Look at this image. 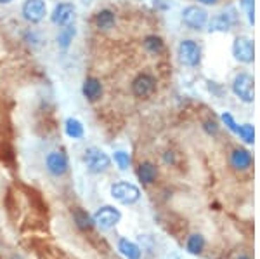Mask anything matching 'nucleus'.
I'll return each mask as SVG.
<instances>
[{
    "mask_svg": "<svg viewBox=\"0 0 260 259\" xmlns=\"http://www.w3.org/2000/svg\"><path fill=\"white\" fill-rule=\"evenodd\" d=\"M111 197L121 206H134L141 200V190L137 185L128 181H118L110 188Z\"/></svg>",
    "mask_w": 260,
    "mask_h": 259,
    "instance_id": "f257e3e1",
    "label": "nucleus"
},
{
    "mask_svg": "<svg viewBox=\"0 0 260 259\" xmlns=\"http://www.w3.org/2000/svg\"><path fill=\"white\" fill-rule=\"evenodd\" d=\"M177 57L180 65L187 66V68H196L201 63V47L198 45V42L191 39L180 40L177 47Z\"/></svg>",
    "mask_w": 260,
    "mask_h": 259,
    "instance_id": "f03ea898",
    "label": "nucleus"
},
{
    "mask_svg": "<svg viewBox=\"0 0 260 259\" xmlns=\"http://www.w3.org/2000/svg\"><path fill=\"white\" fill-rule=\"evenodd\" d=\"M85 165L89 169V172L92 174H101L106 172L111 167V157L108 155L106 152H103L101 148H95V146H90V148L85 150Z\"/></svg>",
    "mask_w": 260,
    "mask_h": 259,
    "instance_id": "7ed1b4c3",
    "label": "nucleus"
},
{
    "mask_svg": "<svg viewBox=\"0 0 260 259\" xmlns=\"http://www.w3.org/2000/svg\"><path fill=\"white\" fill-rule=\"evenodd\" d=\"M255 80L253 77H251L250 73L246 72H241L238 73L236 77H234L233 80V85H231V89H233L234 96H236L238 99H241L243 103H253L255 99Z\"/></svg>",
    "mask_w": 260,
    "mask_h": 259,
    "instance_id": "20e7f679",
    "label": "nucleus"
},
{
    "mask_svg": "<svg viewBox=\"0 0 260 259\" xmlns=\"http://www.w3.org/2000/svg\"><path fill=\"white\" fill-rule=\"evenodd\" d=\"M92 219H94V226L108 232L121 221V212L115 206H103L94 212Z\"/></svg>",
    "mask_w": 260,
    "mask_h": 259,
    "instance_id": "39448f33",
    "label": "nucleus"
},
{
    "mask_svg": "<svg viewBox=\"0 0 260 259\" xmlns=\"http://www.w3.org/2000/svg\"><path fill=\"white\" fill-rule=\"evenodd\" d=\"M21 16L26 23L39 24L47 16V4L45 0H24L21 6Z\"/></svg>",
    "mask_w": 260,
    "mask_h": 259,
    "instance_id": "423d86ee",
    "label": "nucleus"
},
{
    "mask_svg": "<svg viewBox=\"0 0 260 259\" xmlns=\"http://www.w3.org/2000/svg\"><path fill=\"white\" fill-rule=\"evenodd\" d=\"M182 23L189 30H203L208 23V12L200 6H187L182 11Z\"/></svg>",
    "mask_w": 260,
    "mask_h": 259,
    "instance_id": "0eeeda50",
    "label": "nucleus"
},
{
    "mask_svg": "<svg viewBox=\"0 0 260 259\" xmlns=\"http://www.w3.org/2000/svg\"><path fill=\"white\" fill-rule=\"evenodd\" d=\"M45 169H47V172L54 178L64 176V174L70 170L68 155H66L64 152H61V150L50 152L49 155L45 157Z\"/></svg>",
    "mask_w": 260,
    "mask_h": 259,
    "instance_id": "6e6552de",
    "label": "nucleus"
},
{
    "mask_svg": "<svg viewBox=\"0 0 260 259\" xmlns=\"http://www.w3.org/2000/svg\"><path fill=\"white\" fill-rule=\"evenodd\" d=\"M233 56L236 61L243 63V65H251L255 60V47L253 42L248 37H236L233 42Z\"/></svg>",
    "mask_w": 260,
    "mask_h": 259,
    "instance_id": "1a4fd4ad",
    "label": "nucleus"
},
{
    "mask_svg": "<svg viewBox=\"0 0 260 259\" xmlns=\"http://www.w3.org/2000/svg\"><path fill=\"white\" fill-rule=\"evenodd\" d=\"M130 91L136 98H149L156 91V78L151 73H139L130 83Z\"/></svg>",
    "mask_w": 260,
    "mask_h": 259,
    "instance_id": "9d476101",
    "label": "nucleus"
},
{
    "mask_svg": "<svg viewBox=\"0 0 260 259\" xmlns=\"http://www.w3.org/2000/svg\"><path fill=\"white\" fill-rule=\"evenodd\" d=\"M75 19V6L70 2H59L56 4V7L50 12V21H52L56 26H68L73 23Z\"/></svg>",
    "mask_w": 260,
    "mask_h": 259,
    "instance_id": "9b49d317",
    "label": "nucleus"
},
{
    "mask_svg": "<svg viewBox=\"0 0 260 259\" xmlns=\"http://www.w3.org/2000/svg\"><path fill=\"white\" fill-rule=\"evenodd\" d=\"M234 23H236V14H234V9H229L213 16L212 19H208L207 24L210 32H229Z\"/></svg>",
    "mask_w": 260,
    "mask_h": 259,
    "instance_id": "f8f14e48",
    "label": "nucleus"
},
{
    "mask_svg": "<svg viewBox=\"0 0 260 259\" xmlns=\"http://www.w3.org/2000/svg\"><path fill=\"white\" fill-rule=\"evenodd\" d=\"M82 94L89 103H95L103 98L104 87L98 77H87L82 83Z\"/></svg>",
    "mask_w": 260,
    "mask_h": 259,
    "instance_id": "ddd939ff",
    "label": "nucleus"
},
{
    "mask_svg": "<svg viewBox=\"0 0 260 259\" xmlns=\"http://www.w3.org/2000/svg\"><path fill=\"white\" fill-rule=\"evenodd\" d=\"M231 165L236 170H248L253 165V157L246 148H234L231 152Z\"/></svg>",
    "mask_w": 260,
    "mask_h": 259,
    "instance_id": "4468645a",
    "label": "nucleus"
},
{
    "mask_svg": "<svg viewBox=\"0 0 260 259\" xmlns=\"http://www.w3.org/2000/svg\"><path fill=\"white\" fill-rule=\"evenodd\" d=\"M94 24L98 30H103V32L111 30L116 24V14L111 9H101L99 12H95Z\"/></svg>",
    "mask_w": 260,
    "mask_h": 259,
    "instance_id": "2eb2a0df",
    "label": "nucleus"
},
{
    "mask_svg": "<svg viewBox=\"0 0 260 259\" xmlns=\"http://www.w3.org/2000/svg\"><path fill=\"white\" fill-rule=\"evenodd\" d=\"M137 178L142 185H153L158 178V169L154 164L151 162H142V164L137 167Z\"/></svg>",
    "mask_w": 260,
    "mask_h": 259,
    "instance_id": "dca6fc26",
    "label": "nucleus"
},
{
    "mask_svg": "<svg viewBox=\"0 0 260 259\" xmlns=\"http://www.w3.org/2000/svg\"><path fill=\"white\" fill-rule=\"evenodd\" d=\"M118 250L125 259H141L142 257V250L136 242L128 240V239H120L118 240Z\"/></svg>",
    "mask_w": 260,
    "mask_h": 259,
    "instance_id": "f3484780",
    "label": "nucleus"
},
{
    "mask_svg": "<svg viewBox=\"0 0 260 259\" xmlns=\"http://www.w3.org/2000/svg\"><path fill=\"white\" fill-rule=\"evenodd\" d=\"M73 221H75V226L80 229V232H90V229L94 228V219H92V216L80 207H77L73 211Z\"/></svg>",
    "mask_w": 260,
    "mask_h": 259,
    "instance_id": "a211bd4d",
    "label": "nucleus"
},
{
    "mask_svg": "<svg viewBox=\"0 0 260 259\" xmlns=\"http://www.w3.org/2000/svg\"><path fill=\"white\" fill-rule=\"evenodd\" d=\"M64 132L71 139H82V137L85 136V127H83V124L78 119L70 117L64 122Z\"/></svg>",
    "mask_w": 260,
    "mask_h": 259,
    "instance_id": "6ab92c4d",
    "label": "nucleus"
},
{
    "mask_svg": "<svg viewBox=\"0 0 260 259\" xmlns=\"http://www.w3.org/2000/svg\"><path fill=\"white\" fill-rule=\"evenodd\" d=\"M75 35H77V28L73 24H68V26H62L61 32L57 33V47L62 49V51H68L71 42H73Z\"/></svg>",
    "mask_w": 260,
    "mask_h": 259,
    "instance_id": "aec40b11",
    "label": "nucleus"
},
{
    "mask_svg": "<svg viewBox=\"0 0 260 259\" xmlns=\"http://www.w3.org/2000/svg\"><path fill=\"white\" fill-rule=\"evenodd\" d=\"M205 245H207V240H205V237L200 235V233H192L186 240V250L189 254H192V256H200L205 250Z\"/></svg>",
    "mask_w": 260,
    "mask_h": 259,
    "instance_id": "412c9836",
    "label": "nucleus"
},
{
    "mask_svg": "<svg viewBox=\"0 0 260 259\" xmlns=\"http://www.w3.org/2000/svg\"><path fill=\"white\" fill-rule=\"evenodd\" d=\"M142 45H144L146 51H148L149 54H153V56H158V54H161L163 51H165V42H163L161 37H158V35L144 37Z\"/></svg>",
    "mask_w": 260,
    "mask_h": 259,
    "instance_id": "4be33fe9",
    "label": "nucleus"
},
{
    "mask_svg": "<svg viewBox=\"0 0 260 259\" xmlns=\"http://www.w3.org/2000/svg\"><path fill=\"white\" fill-rule=\"evenodd\" d=\"M113 160H115L116 167H118L120 170H128L130 165H132V158H130V155L127 152H121V150H118V152L113 153Z\"/></svg>",
    "mask_w": 260,
    "mask_h": 259,
    "instance_id": "5701e85b",
    "label": "nucleus"
},
{
    "mask_svg": "<svg viewBox=\"0 0 260 259\" xmlns=\"http://www.w3.org/2000/svg\"><path fill=\"white\" fill-rule=\"evenodd\" d=\"M236 134L240 136L246 145H253L255 143V129H253V125H251V124L240 125Z\"/></svg>",
    "mask_w": 260,
    "mask_h": 259,
    "instance_id": "b1692460",
    "label": "nucleus"
},
{
    "mask_svg": "<svg viewBox=\"0 0 260 259\" xmlns=\"http://www.w3.org/2000/svg\"><path fill=\"white\" fill-rule=\"evenodd\" d=\"M220 119H222V122L225 124V127H228L231 132H234V134H236V132H238V127H240V125H238V122L234 120V117L231 115L229 111H225V113H222V115H220Z\"/></svg>",
    "mask_w": 260,
    "mask_h": 259,
    "instance_id": "393cba45",
    "label": "nucleus"
},
{
    "mask_svg": "<svg viewBox=\"0 0 260 259\" xmlns=\"http://www.w3.org/2000/svg\"><path fill=\"white\" fill-rule=\"evenodd\" d=\"M241 6L248 11V21L250 24H253V0H241Z\"/></svg>",
    "mask_w": 260,
    "mask_h": 259,
    "instance_id": "a878e982",
    "label": "nucleus"
},
{
    "mask_svg": "<svg viewBox=\"0 0 260 259\" xmlns=\"http://www.w3.org/2000/svg\"><path fill=\"white\" fill-rule=\"evenodd\" d=\"M203 129L208 132V134H213V136H215L217 132H219V125L213 122V120H207V122L203 124Z\"/></svg>",
    "mask_w": 260,
    "mask_h": 259,
    "instance_id": "bb28decb",
    "label": "nucleus"
},
{
    "mask_svg": "<svg viewBox=\"0 0 260 259\" xmlns=\"http://www.w3.org/2000/svg\"><path fill=\"white\" fill-rule=\"evenodd\" d=\"M200 4H203V6H215L219 0H198Z\"/></svg>",
    "mask_w": 260,
    "mask_h": 259,
    "instance_id": "cd10ccee",
    "label": "nucleus"
},
{
    "mask_svg": "<svg viewBox=\"0 0 260 259\" xmlns=\"http://www.w3.org/2000/svg\"><path fill=\"white\" fill-rule=\"evenodd\" d=\"M165 162H167V164H170V162H174V153H172V152H167V155H165Z\"/></svg>",
    "mask_w": 260,
    "mask_h": 259,
    "instance_id": "c85d7f7f",
    "label": "nucleus"
},
{
    "mask_svg": "<svg viewBox=\"0 0 260 259\" xmlns=\"http://www.w3.org/2000/svg\"><path fill=\"white\" fill-rule=\"evenodd\" d=\"M12 2H14V0H0V6H9Z\"/></svg>",
    "mask_w": 260,
    "mask_h": 259,
    "instance_id": "c756f323",
    "label": "nucleus"
},
{
    "mask_svg": "<svg viewBox=\"0 0 260 259\" xmlns=\"http://www.w3.org/2000/svg\"><path fill=\"white\" fill-rule=\"evenodd\" d=\"M11 259H23V257L18 256V254H14V256H11Z\"/></svg>",
    "mask_w": 260,
    "mask_h": 259,
    "instance_id": "7c9ffc66",
    "label": "nucleus"
},
{
    "mask_svg": "<svg viewBox=\"0 0 260 259\" xmlns=\"http://www.w3.org/2000/svg\"><path fill=\"white\" fill-rule=\"evenodd\" d=\"M238 259H251V257H250V256H240Z\"/></svg>",
    "mask_w": 260,
    "mask_h": 259,
    "instance_id": "2f4dec72",
    "label": "nucleus"
},
{
    "mask_svg": "<svg viewBox=\"0 0 260 259\" xmlns=\"http://www.w3.org/2000/svg\"><path fill=\"white\" fill-rule=\"evenodd\" d=\"M169 259H179L177 256H172V257H169Z\"/></svg>",
    "mask_w": 260,
    "mask_h": 259,
    "instance_id": "473e14b6",
    "label": "nucleus"
}]
</instances>
